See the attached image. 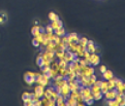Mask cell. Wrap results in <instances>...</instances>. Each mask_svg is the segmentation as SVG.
Wrapping results in <instances>:
<instances>
[{"label": "cell", "instance_id": "obj_15", "mask_svg": "<svg viewBox=\"0 0 125 106\" xmlns=\"http://www.w3.org/2000/svg\"><path fill=\"white\" fill-rule=\"evenodd\" d=\"M99 86H100V92H101L102 95L109 91V89H108V81H102V80H101Z\"/></svg>", "mask_w": 125, "mask_h": 106}, {"label": "cell", "instance_id": "obj_8", "mask_svg": "<svg viewBox=\"0 0 125 106\" xmlns=\"http://www.w3.org/2000/svg\"><path fill=\"white\" fill-rule=\"evenodd\" d=\"M86 50H87L90 54H94L96 52V46L94 45V42H93L92 40H89L88 39V43L86 45Z\"/></svg>", "mask_w": 125, "mask_h": 106}, {"label": "cell", "instance_id": "obj_20", "mask_svg": "<svg viewBox=\"0 0 125 106\" xmlns=\"http://www.w3.org/2000/svg\"><path fill=\"white\" fill-rule=\"evenodd\" d=\"M79 43L81 46H84V47H86V45H87V43H88V39L86 38V37H82V38H80V40H79Z\"/></svg>", "mask_w": 125, "mask_h": 106}, {"label": "cell", "instance_id": "obj_31", "mask_svg": "<svg viewBox=\"0 0 125 106\" xmlns=\"http://www.w3.org/2000/svg\"><path fill=\"white\" fill-rule=\"evenodd\" d=\"M58 96H59V94H58V93L56 92V90H55V89H54V91H53V92H52V96H51V97H52V99H54V100H56V99H57V98H58Z\"/></svg>", "mask_w": 125, "mask_h": 106}, {"label": "cell", "instance_id": "obj_32", "mask_svg": "<svg viewBox=\"0 0 125 106\" xmlns=\"http://www.w3.org/2000/svg\"><path fill=\"white\" fill-rule=\"evenodd\" d=\"M50 66H44V67H41V73H48L49 72V70H50Z\"/></svg>", "mask_w": 125, "mask_h": 106}, {"label": "cell", "instance_id": "obj_41", "mask_svg": "<svg viewBox=\"0 0 125 106\" xmlns=\"http://www.w3.org/2000/svg\"><path fill=\"white\" fill-rule=\"evenodd\" d=\"M124 105H125V99L123 98V99L119 102V106H124Z\"/></svg>", "mask_w": 125, "mask_h": 106}, {"label": "cell", "instance_id": "obj_34", "mask_svg": "<svg viewBox=\"0 0 125 106\" xmlns=\"http://www.w3.org/2000/svg\"><path fill=\"white\" fill-rule=\"evenodd\" d=\"M60 39H61V41H62V42L66 43V42H67V40H68V38H67V35H66V34H65V35L61 36V37H60Z\"/></svg>", "mask_w": 125, "mask_h": 106}, {"label": "cell", "instance_id": "obj_39", "mask_svg": "<svg viewBox=\"0 0 125 106\" xmlns=\"http://www.w3.org/2000/svg\"><path fill=\"white\" fill-rule=\"evenodd\" d=\"M32 44L34 45V46H35V47H39V46H40V44H39V43H38V42H37V41H36V40H35V38H34V39L32 40Z\"/></svg>", "mask_w": 125, "mask_h": 106}, {"label": "cell", "instance_id": "obj_26", "mask_svg": "<svg viewBox=\"0 0 125 106\" xmlns=\"http://www.w3.org/2000/svg\"><path fill=\"white\" fill-rule=\"evenodd\" d=\"M58 45H59V48L61 51H66L67 50V45H66V43L62 42V41H60V42L58 43Z\"/></svg>", "mask_w": 125, "mask_h": 106}, {"label": "cell", "instance_id": "obj_30", "mask_svg": "<svg viewBox=\"0 0 125 106\" xmlns=\"http://www.w3.org/2000/svg\"><path fill=\"white\" fill-rule=\"evenodd\" d=\"M55 101H56V105H58V106H59L61 102H62V101H65V100L63 99V97H62L61 95H59V96H58V98H57V99H56Z\"/></svg>", "mask_w": 125, "mask_h": 106}, {"label": "cell", "instance_id": "obj_23", "mask_svg": "<svg viewBox=\"0 0 125 106\" xmlns=\"http://www.w3.org/2000/svg\"><path fill=\"white\" fill-rule=\"evenodd\" d=\"M67 62L65 61L64 59H59V62H58V65H59V67H62V68H66L67 67Z\"/></svg>", "mask_w": 125, "mask_h": 106}, {"label": "cell", "instance_id": "obj_22", "mask_svg": "<svg viewBox=\"0 0 125 106\" xmlns=\"http://www.w3.org/2000/svg\"><path fill=\"white\" fill-rule=\"evenodd\" d=\"M54 45H55V43L53 42V41H50V42L46 45V51H53L54 52Z\"/></svg>", "mask_w": 125, "mask_h": 106}, {"label": "cell", "instance_id": "obj_7", "mask_svg": "<svg viewBox=\"0 0 125 106\" xmlns=\"http://www.w3.org/2000/svg\"><path fill=\"white\" fill-rule=\"evenodd\" d=\"M50 26L52 27L53 31H56V30L60 29L61 27H63V23L61 22V20H59V19H58V20H56V21H52V22H51Z\"/></svg>", "mask_w": 125, "mask_h": 106}, {"label": "cell", "instance_id": "obj_13", "mask_svg": "<svg viewBox=\"0 0 125 106\" xmlns=\"http://www.w3.org/2000/svg\"><path fill=\"white\" fill-rule=\"evenodd\" d=\"M66 84H67V80H66L65 78H63V79H61V80L53 82V86L54 88H62V86H63L64 85H66Z\"/></svg>", "mask_w": 125, "mask_h": 106}, {"label": "cell", "instance_id": "obj_27", "mask_svg": "<svg viewBox=\"0 0 125 106\" xmlns=\"http://www.w3.org/2000/svg\"><path fill=\"white\" fill-rule=\"evenodd\" d=\"M51 99H52V98H51ZM40 100H41V104H42V105L48 106V103H49V100H50V99H48V98H46V97H41Z\"/></svg>", "mask_w": 125, "mask_h": 106}, {"label": "cell", "instance_id": "obj_14", "mask_svg": "<svg viewBox=\"0 0 125 106\" xmlns=\"http://www.w3.org/2000/svg\"><path fill=\"white\" fill-rule=\"evenodd\" d=\"M31 32H32V35L35 37V36H37V35H39V34L41 33L40 32V30H39V25L38 24H35L32 29H31Z\"/></svg>", "mask_w": 125, "mask_h": 106}, {"label": "cell", "instance_id": "obj_29", "mask_svg": "<svg viewBox=\"0 0 125 106\" xmlns=\"http://www.w3.org/2000/svg\"><path fill=\"white\" fill-rule=\"evenodd\" d=\"M83 100H84L85 103H86V102H88V101H91V100H93V95H92V94H90V95H88L86 97H83Z\"/></svg>", "mask_w": 125, "mask_h": 106}, {"label": "cell", "instance_id": "obj_25", "mask_svg": "<svg viewBox=\"0 0 125 106\" xmlns=\"http://www.w3.org/2000/svg\"><path fill=\"white\" fill-rule=\"evenodd\" d=\"M45 33V32H44ZM44 33H40L39 35H37V36H35L34 38H35V40L37 41L39 44H41V42H42V40H44Z\"/></svg>", "mask_w": 125, "mask_h": 106}, {"label": "cell", "instance_id": "obj_36", "mask_svg": "<svg viewBox=\"0 0 125 106\" xmlns=\"http://www.w3.org/2000/svg\"><path fill=\"white\" fill-rule=\"evenodd\" d=\"M56 105V101L54 99H50L49 100V103H48V106H55Z\"/></svg>", "mask_w": 125, "mask_h": 106}, {"label": "cell", "instance_id": "obj_35", "mask_svg": "<svg viewBox=\"0 0 125 106\" xmlns=\"http://www.w3.org/2000/svg\"><path fill=\"white\" fill-rule=\"evenodd\" d=\"M79 64H80V66H85V65H88L85 59H80V62H79Z\"/></svg>", "mask_w": 125, "mask_h": 106}, {"label": "cell", "instance_id": "obj_1", "mask_svg": "<svg viewBox=\"0 0 125 106\" xmlns=\"http://www.w3.org/2000/svg\"><path fill=\"white\" fill-rule=\"evenodd\" d=\"M41 73H37V72H31V71H28L26 72L24 75V79H25V82L28 85H33L35 84V77H37L38 75H40Z\"/></svg>", "mask_w": 125, "mask_h": 106}, {"label": "cell", "instance_id": "obj_33", "mask_svg": "<svg viewBox=\"0 0 125 106\" xmlns=\"http://www.w3.org/2000/svg\"><path fill=\"white\" fill-rule=\"evenodd\" d=\"M45 31H46L47 33H52V32H53V29H52V27H51L50 25H48V26H46Z\"/></svg>", "mask_w": 125, "mask_h": 106}, {"label": "cell", "instance_id": "obj_40", "mask_svg": "<svg viewBox=\"0 0 125 106\" xmlns=\"http://www.w3.org/2000/svg\"><path fill=\"white\" fill-rule=\"evenodd\" d=\"M105 70H107V67H105L104 65H101V66L99 67V71H100V72H101V73H103V72H104V71H105Z\"/></svg>", "mask_w": 125, "mask_h": 106}, {"label": "cell", "instance_id": "obj_2", "mask_svg": "<svg viewBox=\"0 0 125 106\" xmlns=\"http://www.w3.org/2000/svg\"><path fill=\"white\" fill-rule=\"evenodd\" d=\"M80 71H81V73L86 77H90L92 74H94V68L91 67L90 65L80 66Z\"/></svg>", "mask_w": 125, "mask_h": 106}, {"label": "cell", "instance_id": "obj_6", "mask_svg": "<svg viewBox=\"0 0 125 106\" xmlns=\"http://www.w3.org/2000/svg\"><path fill=\"white\" fill-rule=\"evenodd\" d=\"M69 94H70V89H69L68 85L66 84V85H64V86L61 88V93H60V95L63 97L64 100H66V98L69 96Z\"/></svg>", "mask_w": 125, "mask_h": 106}, {"label": "cell", "instance_id": "obj_10", "mask_svg": "<svg viewBox=\"0 0 125 106\" xmlns=\"http://www.w3.org/2000/svg\"><path fill=\"white\" fill-rule=\"evenodd\" d=\"M65 103H66V106H77V99L68 96L65 100Z\"/></svg>", "mask_w": 125, "mask_h": 106}, {"label": "cell", "instance_id": "obj_38", "mask_svg": "<svg viewBox=\"0 0 125 106\" xmlns=\"http://www.w3.org/2000/svg\"><path fill=\"white\" fill-rule=\"evenodd\" d=\"M27 97H30V92H24L22 95V99H25Z\"/></svg>", "mask_w": 125, "mask_h": 106}, {"label": "cell", "instance_id": "obj_5", "mask_svg": "<svg viewBox=\"0 0 125 106\" xmlns=\"http://www.w3.org/2000/svg\"><path fill=\"white\" fill-rule=\"evenodd\" d=\"M118 94V91H117L116 89H113V90H109L107 93H104V98L107 100H111V99H115L116 95Z\"/></svg>", "mask_w": 125, "mask_h": 106}, {"label": "cell", "instance_id": "obj_24", "mask_svg": "<svg viewBox=\"0 0 125 106\" xmlns=\"http://www.w3.org/2000/svg\"><path fill=\"white\" fill-rule=\"evenodd\" d=\"M107 104L110 106H119V102L116 101L115 99H111V100H108Z\"/></svg>", "mask_w": 125, "mask_h": 106}, {"label": "cell", "instance_id": "obj_16", "mask_svg": "<svg viewBox=\"0 0 125 106\" xmlns=\"http://www.w3.org/2000/svg\"><path fill=\"white\" fill-rule=\"evenodd\" d=\"M113 76H114V75H113V72H112V71L111 70H105L104 71V72L102 73V77L105 79V80H109V79H110V78H112Z\"/></svg>", "mask_w": 125, "mask_h": 106}, {"label": "cell", "instance_id": "obj_37", "mask_svg": "<svg viewBox=\"0 0 125 106\" xmlns=\"http://www.w3.org/2000/svg\"><path fill=\"white\" fill-rule=\"evenodd\" d=\"M49 42H50V40H49L48 38H45V37H44V40H42V42H41L40 45H44V46H46V45L48 44Z\"/></svg>", "mask_w": 125, "mask_h": 106}, {"label": "cell", "instance_id": "obj_12", "mask_svg": "<svg viewBox=\"0 0 125 106\" xmlns=\"http://www.w3.org/2000/svg\"><path fill=\"white\" fill-rule=\"evenodd\" d=\"M90 91H91V94H92V95H95V94L101 93V92H100V86H99L98 85H95V84H93V85L90 86Z\"/></svg>", "mask_w": 125, "mask_h": 106}, {"label": "cell", "instance_id": "obj_45", "mask_svg": "<svg viewBox=\"0 0 125 106\" xmlns=\"http://www.w3.org/2000/svg\"><path fill=\"white\" fill-rule=\"evenodd\" d=\"M92 102H93V100L88 101V102H86V104H87V105H91V104H92Z\"/></svg>", "mask_w": 125, "mask_h": 106}, {"label": "cell", "instance_id": "obj_43", "mask_svg": "<svg viewBox=\"0 0 125 106\" xmlns=\"http://www.w3.org/2000/svg\"><path fill=\"white\" fill-rule=\"evenodd\" d=\"M59 106H66V103H65V101H62L61 103H60V105Z\"/></svg>", "mask_w": 125, "mask_h": 106}, {"label": "cell", "instance_id": "obj_4", "mask_svg": "<svg viewBox=\"0 0 125 106\" xmlns=\"http://www.w3.org/2000/svg\"><path fill=\"white\" fill-rule=\"evenodd\" d=\"M115 89L118 91V93L124 94V91H125V85H124V82L122 80H120V79H117L116 84H115Z\"/></svg>", "mask_w": 125, "mask_h": 106}, {"label": "cell", "instance_id": "obj_17", "mask_svg": "<svg viewBox=\"0 0 125 106\" xmlns=\"http://www.w3.org/2000/svg\"><path fill=\"white\" fill-rule=\"evenodd\" d=\"M49 75V77L51 79H53L55 76H57L58 74H59V72H58V70H55V69H52V68H50V70H49V72L47 73Z\"/></svg>", "mask_w": 125, "mask_h": 106}, {"label": "cell", "instance_id": "obj_3", "mask_svg": "<svg viewBox=\"0 0 125 106\" xmlns=\"http://www.w3.org/2000/svg\"><path fill=\"white\" fill-rule=\"evenodd\" d=\"M99 62H100V58L96 53H94V54H90V57H89V63H90V65L96 66V65L99 64Z\"/></svg>", "mask_w": 125, "mask_h": 106}, {"label": "cell", "instance_id": "obj_9", "mask_svg": "<svg viewBox=\"0 0 125 106\" xmlns=\"http://www.w3.org/2000/svg\"><path fill=\"white\" fill-rule=\"evenodd\" d=\"M67 38H68V40H67V42H70V41H75V42H79V40H80V37H79V35H78L77 33H75V32H72V33H70L69 35H67ZM66 42V43H67Z\"/></svg>", "mask_w": 125, "mask_h": 106}, {"label": "cell", "instance_id": "obj_18", "mask_svg": "<svg viewBox=\"0 0 125 106\" xmlns=\"http://www.w3.org/2000/svg\"><path fill=\"white\" fill-rule=\"evenodd\" d=\"M23 101H24L25 106H33V101H32V98L31 97H27L25 99H23Z\"/></svg>", "mask_w": 125, "mask_h": 106}, {"label": "cell", "instance_id": "obj_11", "mask_svg": "<svg viewBox=\"0 0 125 106\" xmlns=\"http://www.w3.org/2000/svg\"><path fill=\"white\" fill-rule=\"evenodd\" d=\"M54 54H55L56 59H58V60H59V59H64L66 51H61L60 48H58V50H56L55 52H54Z\"/></svg>", "mask_w": 125, "mask_h": 106}, {"label": "cell", "instance_id": "obj_19", "mask_svg": "<svg viewBox=\"0 0 125 106\" xmlns=\"http://www.w3.org/2000/svg\"><path fill=\"white\" fill-rule=\"evenodd\" d=\"M55 34H56L57 36H59V37L63 36V35H65V34H66V32H65V29H64L63 27H61L60 29L56 30V31H55Z\"/></svg>", "mask_w": 125, "mask_h": 106}, {"label": "cell", "instance_id": "obj_28", "mask_svg": "<svg viewBox=\"0 0 125 106\" xmlns=\"http://www.w3.org/2000/svg\"><path fill=\"white\" fill-rule=\"evenodd\" d=\"M101 98H102V94H101V93H98V94L93 95V100H95V101H99Z\"/></svg>", "mask_w": 125, "mask_h": 106}, {"label": "cell", "instance_id": "obj_42", "mask_svg": "<svg viewBox=\"0 0 125 106\" xmlns=\"http://www.w3.org/2000/svg\"><path fill=\"white\" fill-rule=\"evenodd\" d=\"M39 30H40V32H41V33H44V32H45V28L42 27V26H39Z\"/></svg>", "mask_w": 125, "mask_h": 106}, {"label": "cell", "instance_id": "obj_21", "mask_svg": "<svg viewBox=\"0 0 125 106\" xmlns=\"http://www.w3.org/2000/svg\"><path fill=\"white\" fill-rule=\"evenodd\" d=\"M49 19H50V21L52 22V21H56V20H58V16L55 13H53V11H51V13H49Z\"/></svg>", "mask_w": 125, "mask_h": 106}, {"label": "cell", "instance_id": "obj_44", "mask_svg": "<svg viewBox=\"0 0 125 106\" xmlns=\"http://www.w3.org/2000/svg\"><path fill=\"white\" fill-rule=\"evenodd\" d=\"M3 22H4V20H3V17H0V24H3Z\"/></svg>", "mask_w": 125, "mask_h": 106}]
</instances>
